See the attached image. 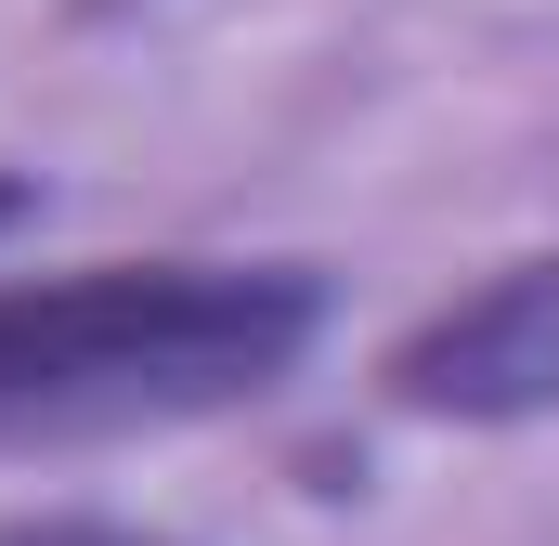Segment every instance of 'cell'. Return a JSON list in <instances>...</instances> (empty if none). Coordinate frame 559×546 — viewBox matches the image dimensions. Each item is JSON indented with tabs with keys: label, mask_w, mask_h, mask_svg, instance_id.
<instances>
[{
	"label": "cell",
	"mask_w": 559,
	"mask_h": 546,
	"mask_svg": "<svg viewBox=\"0 0 559 546\" xmlns=\"http://www.w3.org/2000/svg\"><path fill=\"white\" fill-rule=\"evenodd\" d=\"M312 339V261H92L0 286V442H105L261 404Z\"/></svg>",
	"instance_id": "cell-1"
},
{
	"label": "cell",
	"mask_w": 559,
	"mask_h": 546,
	"mask_svg": "<svg viewBox=\"0 0 559 546\" xmlns=\"http://www.w3.org/2000/svg\"><path fill=\"white\" fill-rule=\"evenodd\" d=\"M378 391L404 416H442V429H521V416H559V248L481 273L468 299H442L429 325L391 339Z\"/></svg>",
	"instance_id": "cell-2"
},
{
	"label": "cell",
	"mask_w": 559,
	"mask_h": 546,
	"mask_svg": "<svg viewBox=\"0 0 559 546\" xmlns=\"http://www.w3.org/2000/svg\"><path fill=\"white\" fill-rule=\"evenodd\" d=\"M0 546H169V534H143V521H92V508H13Z\"/></svg>",
	"instance_id": "cell-3"
},
{
	"label": "cell",
	"mask_w": 559,
	"mask_h": 546,
	"mask_svg": "<svg viewBox=\"0 0 559 546\" xmlns=\"http://www.w3.org/2000/svg\"><path fill=\"white\" fill-rule=\"evenodd\" d=\"M26 222H39V182H26V169H0V235H26Z\"/></svg>",
	"instance_id": "cell-4"
},
{
	"label": "cell",
	"mask_w": 559,
	"mask_h": 546,
	"mask_svg": "<svg viewBox=\"0 0 559 546\" xmlns=\"http://www.w3.org/2000/svg\"><path fill=\"white\" fill-rule=\"evenodd\" d=\"M105 13H131V0H79V26H105Z\"/></svg>",
	"instance_id": "cell-5"
}]
</instances>
